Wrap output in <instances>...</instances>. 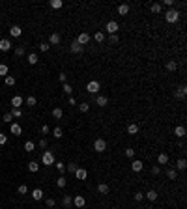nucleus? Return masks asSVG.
Here are the masks:
<instances>
[{"mask_svg":"<svg viewBox=\"0 0 187 209\" xmlns=\"http://www.w3.org/2000/svg\"><path fill=\"white\" fill-rule=\"evenodd\" d=\"M165 19H167V23H178L180 21V11L176 8H169L167 11H165Z\"/></svg>","mask_w":187,"mask_h":209,"instance_id":"nucleus-1","label":"nucleus"},{"mask_svg":"<svg viewBox=\"0 0 187 209\" xmlns=\"http://www.w3.org/2000/svg\"><path fill=\"white\" fill-rule=\"evenodd\" d=\"M54 162H56V159H54L52 151H51V149H47V151L41 155V164H45V166H52Z\"/></svg>","mask_w":187,"mask_h":209,"instance_id":"nucleus-2","label":"nucleus"},{"mask_svg":"<svg viewBox=\"0 0 187 209\" xmlns=\"http://www.w3.org/2000/svg\"><path fill=\"white\" fill-rule=\"evenodd\" d=\"M86 90H88V92H90L92 95H95L97 92H99V90H101V84H99V82H97V80H90V82H88V84H86Z\"/></svg>","mask_w":187,"mask_h":209,"instance_id":"nucleus-3","label":"nucleus"},{"mask_svg":"<svg viewBox=\"0 0 187 209\" xmlns=\"http://www.w3.org/2000/svg\"><path fill=\"white\" fill-rule=\"evenodd\" d=\"M105 30L109 32V36H111V34H118V30H120V24L116 23V21H109V23L105 24Z\"/></svg>","mask_w":187,"mask_h":209,"instance_id":"nucleus-4","label":"nucleus"},{"mask_svg":"<svg viewBox=\"0 0 187 209\" xmlns=\"http://www.w3.org/2000/svg\"><path fill=\"white\" fill-rule=\"evenodd\" d=\"M94 151H97V153L107 151V142H105L103 138H97V140L94 142Z\"/></svg>","mask_w":187,"mask_h":209,"instance_id":"nucleus-5","label":"nucleus"},{"mask_svg":"<svg viewBox=\"0 0 187 209\" xmlns=\"http://www.w3.org/2000/svg\"><path fill=\"white\" fill-rule=\"evenodd\" d=\"M77 43H79V45H88V43H90V34H88V32H81V34H79V38H77L75 39Z\"/></svg>","mask_w":187,"mask_h":209,"instance_id":"nucleus-6","label":"nucleus"},{"mask_svg":"<svg viewBox=\"0 0 187 209\" xmlns=\"http://www.w3.org/2000/svg\"><path fill=\"white\" fill-rule=\"evenodd\" d=\"M73 205H75L77 209L84 207V205H86V198H84V196H81V194H77V196L73 198Z\"/></svg>","mask_w":187,"mask_h":209,"instance_id":"nucleus-7","label":"nucleus"},{"mask_svg":"<svg viewBox=\"0 0 187 209\" xmlns=\"http://www.w3.org/2000/svg\"><path fill=\"white\" fill-rule=\"evenodd\" d=\"M185 95H187V86H185V84H182V86L178 88V90L174 92V97H176V99H183Z\"/></svg>","mask_w":187,"mask_h":209,"instance_id":"nucleus-8","label":"nucleus"},{"mask_svg":"<svg viewBox=\"0 0 187 209\" xmlns=\"http://www.w3.org/2000/svg\"><path fill=\"white\" fill-rule=\"evenodd\" d=\"M9 133H12L13 136H19L21 133H23V127H21L19 123H9Z\"/></svg>","mask_w":187,"mask_h":209,"instance_id":"nucleus-9","label":"nucleus"},{"mask_svg":"<svg viewBox=\"0 0 187 209\" xmlns=\"http://www.w3.org/2000/svg\"><path fill=\"white\" fill-rule=\"evenodd\" d=\"M25 105V99L21 97V95H15L13 99H12V108H21Z\"/></svg>","mask_w":187,"mask_h":209,"instance_id":"nucleus-10","label":"nucleus"},{"mask_svg":"<svg viewBox=\"0 0 187 209\" xmlns=\"http://www.w3.org/2000/svg\"><path fill=\"white\" fill-rule=\"evenodd\" d=\"M69 51H71L73 54H81V52L84 51V47H82V45H79L77 41H71V45H69Z\"/></svg>","mask_w":187,"mask_h":209,"instance_id":"nucleus-11","label":"nucleus"},{"mask_svg":"<svg viewBox=\"0 0 187 209\" xmlns=\"http://www.w3.org/2000/svg\"><path fill=\"white\" fill-rule=\"evenodd\" d=\"M62 205H64L65 209H69V207L73 205V198H71V194H64V196H62Z\"/></svg>","mask_w":187,"mask_h":209,"instance_id":"nucleus-12","label":"nucleus"},{"mask_svg":"<svg viewBox=\"0 0 187 209\" xmlns=\"http://www.w3.org/2000/svg\"><path fill=\"white\" fill-rule=\"evenodd\" d=\"M142 168H144V162H142V161L135 159L133 162H131V170H133V172H140Z\"/></svg>","mask_w":187,"mask_h":209,"instance_id":"nucleus-13","label":"nucleus"},{"mask_svg":"<svg viewBox=\"0 0 187 209\" xmlns=\"http://www.w3.org/2000/svg\"><path fill=\"white\" fill-rule=\"evenodd\" d=\"M21 34H23V30H21L19 24H13L12 28H9V36H12V38H19Z\"/></svg>","mask_w":187,"mask_h":209,"instance_id":"nucleus-14","label":"nucleus"},{"mask_svg":"<svg viewBox=\"0 0 187 209\" xmlns=\"http://www.w3.org/2000/svg\"><path fill=\"white\" fill-rule=\"evenodd\" d=\"M86 175H88V172H86V168H77V170H75V178H77V179H81V181H84V179H86Z\"/></svg>","mask_w":187,"mask_h":209,"instance_id":"nucleus-15","label":"nucleus"},{"mask_svg":"<svg viewBox=\"0 0 187 209\" xmlns=\"http://www.w3.org/2000/svg\"><path fill=\"white\" fill-rule=\"evenodd\" d=\"M9 49H12V41H9L8 38H4V39H0V51H9Z\"/></svg>","mask_w":187,"mask_h":209,"instance_id":"nucleus-16","label":"nucleus"},{"mask_svg":"<svg viewBox=\"0 0 187 209\" xmlns=\"http://www.w3.org/2000/svg\"><path fill=\"white\" fill-rule=\"evenodd\" d=\"M58 43H60V34L54 32V34L49 36V45H58Z\"/></svg>","mask_w":187,"mask_h":209,"instance_id":"nucleus-17","label":"nucleus"},{"mask_svg":"<svg viewBox=\"0 0 187 209\" xmlns=\"http://www.w3.org/2000/svg\"><path fill=\"white\" fill-rule=\"evenodd\" d=\"M30 194H32V198H34L36 202H39L41 198H43V191H41V189H34V191H32Z\"/></svg>","mask_w":187,"mask_h":209,"instance_id":"nucleus-18","label":"nucleus"},{"mask_svg":"<svg viewBox=\"0 0 187 209\" xmlns=\"http://www.w3.org/2000/svg\"><path fill=\"white\" fill-rule=\"evenodd\" d=\"M165 67H167V71H176V69H178V62H176V60H169Z\"/></svg>","mask_w":187,"mask_h":209,"instance_id":"nucleus-19","label":"nucleus"},{"mask_svg":"<svg viewBox=\"0 0 187 209\" xmlns=\"http://www.w3.org/2000/svg\"><path fill=\"white\" fill-rule=\"evenodd\" d=\"M26 60H28V64H30V65H36V64L39 62V58H38V54H36V52H30Z\"/></svg>","mask_w":187,"mask_h":209,"instance_id":"nucleus-20","label":"nucleus"},{"mask_svg":"<svg viewBox=\"0 0 187 209\" xmlns=\"http://www.w3.org/2000/svg\"><path fill=\"white\" fill-rule=\"evenodd\" d=\"M174 135L178 136V138H183V136H185V127H183V125H178V127L174 129Z\"/></svg>","mask_w":187,"mask_h":209,"instance_id":"nucleus-21","label":"nucleus"},{"mask_svg":"<svg viewBox=\"0 0 187 209\" xmlns=\"http://www.w3.org/2000/svg\"><path fill=\"white\" fill-rule=\"evenodd\" d=\"M109 191H111V189H109L107 183H99V185H97V192H99V194H109Z\"/></svg>","mask_w":187,"mask_h":209,"instance_id":"nucleus-22","label":"nucleus"},{"mask_svg":"<svg viewBox=\"0 0 187 209\" xmlns=\"http://www.w3.org/2000/svg\"><path fill=\"white\" fill-rule=\"evenodd\" d=\"M28 170H30L32 174H36V172L39 170V162H36V161H30V162H28Z\"/></svg>","mask_w":187,"mask_h":209,"instance_id":"nucleus-23","label":"nucleus"},{"mask_svg":"<svg viewBox=\"0 0 187 209\" xmlns=\"http://www.w3.org/2000/svg\"><path fill=\"white\" fill-rule=\"evenodd\" d=\"M118 13L120 15H127L129 13V4H120L118 6Z\"/></svg>","mask_w":187,"mask_h":209,"instance_id":"nucleus-24","label":"nucleus"},{"mask_svg":"<svg viewBox=\"0 0 187 209\" xmlns=\"http://www.w3.org/2000/svg\"><path fill=\"white\" fill-rule=\"evenodd\" d=\"M95 103L99 105V106H107V103H109V99L105 97V95H97L95 97Z\"/></svg>","mask_w":187,"mask_h":209,"instance_id":"nucleus-25","label":"nucleus"},{"mask_svg":"<svg viewBox=\"0 0 187 209\" xmlns=\"http://www.w3.org/2000/svg\"><path fill=\"white\" fill-rule=\"evenodd\" d=\"M139 133V125L137 123H129L127 125V135H137Z\"/></svg>","mask_w":187,"mask_h":209,"instance_id":"nucleus-26","label":"nucleus"},{"mask_svg":"<svg viewBox=\"0 0 187 209\" xmlns=\"http://www.w3.org/2000/svg\"><path fill=\"white\" fill-rule=\"evenodd\" d=\"M169 162V155L167 153H159L157 155V164H167Z\"/></svg>","mask_w":187,"mask_h":209,"instance_id":"nucleus-27","label":"nucleus"},{"mask_svg":"<svg viewBox=\"0 0 187 209\" xmlns=\"http://www.w3.org/2000/svg\"><path fill=\"white\" fill-rule=\"evenodd\" d=\"M176 168H178V170H185L187 168V161L182 157V159H178V161H176Z\"/></svg>","mask_w":187,"mask_h":209,"instance_id":"nucleus-28","label":"nucleus"},{"mask_svg":"<svg viewBox=\"0 0 187 209\" xmlns=\"http://www.w3.org/2000/svg\"><path fill=\"white\" fill-rule=\"evenodd\" d=\"M167 178L172 179V181H176V179H178V172H176L174 168H169V170H167Z\"/></svg>","mask_w":187,"mask_h":209,"instance_id":"nucleus-29","label":"nucleus"},{"mask_svg":"<svg viewBox=\"0 0 187 209\" xmlns=\"http://www.w3.org/2000/svg\"><path fill=\"white\" fill-rule=\"evenodd\" d=\"M25 103H26V106H36V105H38V99H36L34 95H28Z\"/></svg>","mask_w":187,"mask_h":209,"instance_id":"nucleus-30","label":"nucleus"},{"mask_svg":"<svg viewBox=\"0 0 187 209\" xmlns=\"http://www.w3.org/2000/svg\"><path fill=\"white\" fill-rule=\"evenodd\" d=\"M49 6H51L52 9H60V8L64 6V2H62V0H51V2H49Z\"/></svg>","mask_w":187,"mask_h":209,"instance_id":"nucleus-31","label":"nucleus"},{"mask_svg":"<svg viewBox=\"0 0 187 209\" xmlns=\"http://www.w3.org/2000/svg\"><path fill=\"white\" fill-rule=\"evenodd\" d=\"M146 198H148L150 202H155V200H157V192L153 191V189H150V191L146 192Z\"/></svg>","mask_w":187,"mask_h":209,"instance_id":"nucleus-32","label":"nucleus"},{"mask_svg":"<svg viewBox=\"0 0 187 209\" xmlns=\"http://www.w3.org/2000/svg\"><path fill=\"white\" fill-rule=\"evenodd\" d=\"M64 116V110H62V108L60 106H56V108H52V118H56V119H60Z\"/></svg>","mask_w":187,"mask_h":209,"instance_id":"nucleus-33","label":"nucleus"},{"mask_svg":"<svg viewBox=\"0 0 187 209\" xmlns=\"http://www.w3.org/2000/svg\"><path fill=\"white\" fill-rule=\"evenodd\" d=\"M34 148H36V144H34L32 140H26V142H25V149H26V153H32V151H34Z\"/></svg>","mask_w":187,"mask_h":209,"instance_id":"nucleus-34","label":"nucleus"},{"mask_svg":"<svg viewBox=\"0 0 187 209\" xmlns=\"http://www.w3.org/2000/svg\"><path fill=\"white\" fill-rule=\"evenodd\" d=\"M4 82H6V86H15V77H12V75H8V77H4Z\"/></svg>","mask_w":187,"mask_h":209,"instance_id":"nucleus-35","label":"nucleus"},{"mask_svg":"<svg viewBox=\"0 0 187 209\" xmlns=\"http://www.w3.org/2000/svg\"><path fill=\"white\" fill-rule=\"evenodd\" d=\"M52 136H54V138H62V136H64L62 127H54V129H52Z\"/></svg>","mask_w":187,"mask_h":209,"instance_id":"nucleus-36","label":"nucleus"},{"mask_svg":"<svg viewBox=\"0 0 187 209\" xmlns=\"http://www.w3.org/2000/svg\"><path fill=\"white\" fill-rule=\"evenodd\" d=\"M150 9H152V13L157 15V13H161V4H159V2H153V4L150 6Z\"/></svg>","mask_w":187,"mask_h":209,"instance_id":"nucleus-37","label":"nucleus"},{"mask_svg":"<svg viewBox=\"0 0 187 209\" xmlns=\"http://www.w3.org/2000/svg\"><path fill=\"white\" fill-rule=\"evenodd\" d=\"M94 39H95L97 43H103V41H105V34H103V32H95V34H94Z\"/></svg>","mask_w":187,"mask_h":209,"instance_id":"nucleus-38","label":"nucleus"},{"mask_svg":"<svg viewBox=\"0 0 187 209\" xmlns=\"http://www.w3.org/2000/svg\"><path fill=\"white\" fill-rule=\"evenodd\" d=\"M62 90H64V93H68V95H71V92H73V88H71V84H68V82H64V84H62Z\"/></svg>","mask_w":187,"mask_h":209,"instance_id":"nucleus-39","label":"nucleus"},{"mask_svg":"<svg viewBox=\"0 0 187 209\" xmlns=\"http://www.w3.org/2000/svg\"><path fill=\"white\" fill-rule=\"evenodd\" d=\"M56 185L60 187V189H64V187H65V185H68V181H65V178H64V175H60V178L56 179Z\"/></svg>","mask_w":187,"mask_h":209,"instance_id":"nucleus-40","label":"nucleus"},{"mask_svg":"<svg viewBox=\"0 0 187 209\" xmlns=\"http://www.w3.org/2000/svg\"><path fill=\"white\" fill-rule=\"evenodd\" d=\"M25 45H19V47H15V54H17V56H25Z\"/></svg>","mask_w":187,"mask_h":209,"instance_id":"nucleus-41","label":"nucleus"},{"mask_svg":"<svg viewBox=\"0 0 187 209\" xmlns=\"http://www.w3.org/2000/svg\"><path fill=\"white\" fill-rule=\"evenodd\" d=\"M79 110H81L82 114H86L88 110H90V105H88V103H81V105H79Z\"/></svg>","mask_w":187,"mask_h":209,"instance_id":"nucleus-42","label":"nucleus"},{"mask_svg":"<svg viewBox=\"0 0 187 209\" xmlns=\"http://www.w3.org/2000/svg\"><path fill=\"white\" fill-rule=\"evenodd\" d=\"M77 168H79V166H77V164H75V162H69V164H68V166H65V170H68L69 174H75V170H77Z\"/></svg>","mask_w":187,"mask_h":209,"instance_id":"nucleus-43","label":"nucleus"},{"mask_svg":"<svg viewBox=\"0 0 187 209\" xmlns=\"http://www.w3.org/2000/svg\"><path fill=\"white\" fill-rule=\"evenodd\" d=\"M0 77H8V65L0 64Z\"/></svg>","mask_w":187,"mask_h":209,"instance_id":"nucleus-44","label":"nucleus"},{"mask_svg":"<svg viewBox=\"0 0 187 209\" xmlns=\"http://www.w3.org/2000/svg\"><path fill=\"white\" fill-rule=\"evenodd\" d=\"M38 47H39V51H41V52H47V51L51 49V45H49V43H43V41L39 43V45H38Z\"/></svg>","mask_w":187,"mask_h":209,"instance_id":"nucleus-45","label":"nucleus"},{"mask_svg":"<svg viewBox=\"0 0 187 209\" xmlns=\"http://www.w3.org/2000/svg\"><path fill=\"white\" fill-rule=\"evenodd\" d=\"M12 119H13V116L9 114V112H6V114H4V118H2V122H4V123H13Z\"/></svg>","mask_w":187,"mask_h":209,"instance_id":"nucleus-46","label":"nucleus"},{"mask_svg":"<svg viewBox=\"0 0 187 209\" xmlns=\"http://www.w3.org/2000/svg\"><path fill=\"white\" fill-rule=\"evenodd\" d=\"M9 114H12L13 118H21V116H23V112H21V108H12V112H9Z\"/></svg>","mask_w":187,"mask_h":209,"instance_id":"nucleus-47","label":"nucleus"},{"mask_svg":"<svg viewBox=\"0 0 187 209\" xmlns=\"http://www.w3.org/2000/svg\"><path fill=\"white\" fill-rule=\"evenodd\" d=\"M109 43H111V45H116V43H118V34H111V36H109Z\"/></svg>","mask_w":187,"mask_h":209,"instance_id":"nucleus-48","label":"nucleus"},{"mask_svg":"<svg viewBox=\"0 0 187 209\" xmlns=\"http://www.w3.org/2000/svg\"><path fill=\"white\" fill-rule=\"evenodd\" d=\"M17 192H19V194H28V187H26V185H19Z\"/></svg>","mask_w":187,"mask_h":209,"instance_id":"nucleus-49","label":"nucleus"},{"mask_svg":"<svg viewBox=\"0 0 187 209\" xmlns=\"http://www.w3.org/2000/svg\"><path fill=\"white\" fill-rule=\"evenodd\" d=\"M159 174H161L159 164H153V166H152V175H159Z\"/></svg>","mask_w":187,"mask_h":209,"instance_id":"nucleus-50","label":"nucleus"},{"mask_svg":"<svg viewBox=\"0 0 187 209\" xmlns=\"http://www.w3.org/2000/svg\"><path fill=\"white\" fill-rule=\"evenodd\" d=\"M54 164H56V170H58L60 174L65 172V164H64V162H54Z\"/></svg>","mask_w":187,"mask_h":209,"instance_id":"nucleus-51","label":"nucleus"},{"mask_svg":"<svg viewBox=\"0 0 187 209\" xmlns=\"http://www.w3.org/2000/svg\"><path fill=\"white\" fill-rule=\"evenodd\" d=\"M125 157L133 159V157H135V149H133V148H127V149H125Z\"/></svg>","mask_w":187,"mask_h":209,"instance_id":"nucleus-52","label":"nucleus"},{"mask_svg":"<svg viewBox=\"0 0 187 209\" xmlns=\"http://www.w3.org/2000/svg\"><path fill=\"white\" fill-rule=\"evenodd\" d=\"M135 200L142 202V200H144V192H135Z\"/></svg>","mask_w":187,"mask_h":209,"instance_id":"nucleus-53","label":"nucleus"},{"mask_svg":"<svg viewBox=\"0 0 187 209\" xmlns=\"http://www.w3.org/2000/svg\"><path fill=\"white\" fill-rule=\"evenodd\" d=\"M47 146H49V142H47L45 138H41V140H39V148H41V149H45Z\"/></svg>","mask_w":187,"mask_h":209,"instance_id":"nucleus-54","label":"nucleus"},{"mask_svg":"<svg viewBox=\"0 0 187 209\" xmlns=\"http://www.w3.org/2000/svg\"><path fill=\"white\" fill-rule=\"evenodd\" d=\"M68 105H71V106H75V105H77V99H75L73 95H69V97H68Z\"/></svg>","mask_w":187,"mask_h":209,"instance_id":"nucleus-55","label":"nucleus"},{"mask_svg":"<svg viewBox=\"0 0 187 209\" xmlns=\"http://www.w3.org/2000/svg\"><path fill=\"white\" fill-rule=\"evenodd\" d=\"M6 142H8V136H6V135H2V133H0V146H4V144H6Z\"/></svg>","mask_w":187,"mask_h":209,"instance_id":"nucleus-56","label":"nucleus"},{"mask_svg":"<svg viewBox=\"0 0 187 209\" xmlns=\"http://www.w3.org/2000/svg\"><path fill=\"white\" fill-rule=\"evenodd\" d=\"M45 204H47V207H54V204H56V202H54L52 198H47V200H45Z\"/></svg>","mask_w":187,"mask_h":209,"instance_id":"nucleus-57","label":"nucleus"},{"mask_svg":"<svg viewBox=\"0 0 187 209\" xmlns=\"http://www.w3.org/2000/svg\"><path fill=\"white\" fill-rule=\"evenodd\" d=\"M49 125H41V135H49Z\"/></svg>","mask_w":187,"mask_h":209,"instance_id":"nucleus-58","label":"nucleus"},{"mask_svg":"<svg viewBox=\"0 0 187 209\" xmlns=\"http://www.w3.org/2000/svg\"><path fill=\"white\" fill-rule=\"evenodd\" d=\"M65 79H68V75H65V73H60V75H58V80H60L62 84L65 82Z\"/></svg>","mask_w":187,"mask_h":209,"instance_id":"nucleus-59","label":"nucleus"},{"mask_svg":"<svg viewBox=\"0 0 187 209\" xmlns=\"http://www.w3.org/2000/svg\"><path fill=\"white\" fill-rule=\"evenodd\" d=\"M165 6H169V8H174V0H165Z\"/></svg>","mask_w":187,"mask_h":209,"instance_id":"nucleus-60","label":"nucleus"},{"mask_svg":"<svg viewBox=\"0 0 187 209\" xmlns=\"http://www.w3.org/2000/svg\"><path fill=\"white\" fill-rule=\"evenodd\" d=\"M0 17H2V13H0Z\"/></svg>","mask_w":187,"mask_h":209,"instance_id":"nucleus-61","label":"nucleus"}]
</instances>
